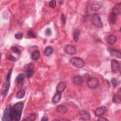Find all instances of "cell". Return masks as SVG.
Here are the masks:
<instances>
[{
  "instance_id": "9c48e42d",
  "label": "cell",
  "mask_w": 121,
  "mask_h": 121,
  "mask_svg": "<svg viewBox=\"0 0 121 121\" xmlns=\"http://www.w3.org/2000/svg\"><path fill=\"white\" fill-rule=\"evenodd\" d=\"M103 6V3L99 1H94L91 5L90 9L93 11H97L100 9Z\"/></svg>"
},
{
  "instance_id": "f546056e",
  "label": "cell",
  "mask_w": 121,
  "mask_h": 121,
  "mask_svg": "<svg viewBox=\"0 0 121 121\" xmlns=\"http://www.w3.org/2000/svg\"><path fill=\"white\" fill-rule=\"evenodd\" d=\"M26 77L27 78H30L34 73V69H29L26 70Z\"/></svg>"
},
{
  "instance_id": "44dd1931",
  "label": "cell",
  "mask_w": 121,
  "mask_h": 121,
  "mask_svg": "<svg viewBox=\"0 0 121 121\" xmlns=\"http://www.w3.org/2000/svg\"><path fill=\"white\" fill-rule=\"evenodd\" d=\"M53 51V50L52 47L50 46H49L45 49L44 51V54L46 56H49L52 53Z\"/></svg>"
},
{
  "instance_id": "8d00e7d4",
  "label": "cell",
  "mask_w": 121,
  "mask_h": 121,
  "mask_svg": "<svg viewBox=\"0 0 121 121\" xmlns=\"http://www.w3.org/2000/svg\"><path fill=\"white\" fill-rule=\"evenodd\" d=\"M45 34L46 35H50L52 34V31H51V29L49 28H48L46 29L45 30Z\"/></svg>"
},
{
  "instance_id": "4fadbf2b",
  "label": "cell",
  "mask_w": 121,
  "mask_h": 121,
  "mask_svg": "<svg viewBox=\"0 0 121 121\" xmlns=\"http://www.w3.org/2000/svg\"><path fill=\"white\" fill-rule=\"evenodd\" d=\"M117 15H116L115 13L112 11L109 16V22L112 25L115 24L117 21Z\"/></svg>"
},
{
  "instance_id": "8992f818",
  "label": "cell",
  "mask_w": 121,
  "mask_h": 121,
  "mask_svg": "<svg viewBox=\"0 0 121 121\" xmlns=\"http://www.w3.org/2000/svg\"><path fill=\"white\" fill-rule=\"evenodd\" d=\"M120 65L119 62L115 60L112 59L111 60V69L114 73H117L120 71Z\"/></svg>"
},
{
  "instance_id": "d4e9b609",
  "label": "cell",
  "mask_w": 121,
  "mask_h": 121,
  "mask_svg": "<svg viewBox=\"0 0 121 121\" xmlns=\"http://www.w3.org/2000/svg\"><path fill=\"white\" fill-rule=\"evenodd\" d=\"M112 101L115 103L120 104L121 103V96L118 95L117 94L114 95L112 97Z\"/></svg>"
},
{
  "instance_id": "cb8c5ba5",
  "label": "cell",
  "mask_w": 121,
  "mask_h": 121,
  "mask_svg": "<svg viewBox=\"0 0 121 121\" xmlns=\"http://www.w3.org/2000/svg\"><path fill=\"white\" fill-rule=\"evenodd\" d=\"M80 35V31L78 29H76L73 33V39L75 42H78Z\"/></svg>"
},
{
  "instance_id": "7402d4cb",
  "label": "cell",
  "mask_w": 121,
  "mask_h": 121,
  "mask_svg": "<svg viewBox=\"0 0 121 121\" xmlns=\"http://www.w3.org/2000/svg\"><path fill=\"white\" fill-rule=\"evenodd\" d=\"M40 56V52L38 50H35L33 52L31 55V58L32 60H37L39 58Z\"/></svg>"
},
{
  "instance_id": "4316f807",
  "label": "cell",
  "mask_w": 121,
  "mask_h": 121,
  "mask_svg": "<svg viewBox=\"0 0 121 121\" xmlns=\"http://www.w3.org/2000/svg\"><path fill=\"white\" fill-rule=\"evenodd\" d=\"M34 68H35V64L33 63H30L29 64H27L25 66V69L26 71L29 69H34Z\"/></svg>"
},
{
  "instance_id": "5bb4252c",
  "label": "cell",
  "mask_w": 121,
  "mask_h": 121,
  "mask_svg": "<svg viewBox=\"0 0 121 121\" xmlns=\"http://www.w3.org/2000/svg\"><path fill=\"white\" fill-rule=\"evenodd\" d=\"M66 86V83L65 81H61L56 86V91L62 93L65 90Z\"/></svg>"
},
{
  "instance_id": "7a4b0ae2",
  "label": "cell",
  "mask_w": 121,
  "mask_h": 121,
  "mask_svg": "<svg viewBox=\"0 0 121 121\" xmlns=\"http://www.w3.org/2000/svg\"><path fill=\"white\" fill-rule=\"evenodd\" d=\"M91 22L92 24L97 28H102L103 23L99 15L97 13L93 14L91 17Z\"/></svg>"
},
{
  "instance_id": "484cf974",
  "label": "cell",
  "mask_w": 121,
  "mask_h": 121,
  "mask_svg": "<svg viewBox=\"0 0 121 121\" xmlns=\"http://www.w3.org/2000/svg\"><path fill=\"white\" fill-rule=\"evenodd\" d=\"M111 83L114 87L118 86L120 84V81L116 78H113L111 79Z\"/></svg>"
},
{
  "instance_id": "f1b7e54d",
  "label": "cell",
  "mask_w": 121,
  "mask_h": 121,
  "mask_svg": "<svg viewBox=\"0 0 121 121\" xmlns=\"http://www.w3.org/2000/svg\"><path fill=\"white\" fill-rule=\"evenodd\" d=\"M36 118V115L35 113H31L27 118V120L28 121H34Z\"/></svg>"
},
{
  "instance_id": "7c38bea8",
  "label": "cell",
  "mask_w": 121,
  "mask_h": 121,
  "mask_svg": "<svg viewBox=\"0 0 121 121\" xmlns=\"http://www.w3.org/2000/svg\"><path fill=\"white\" fill-rule=\"evenodd\" d=\"M84 81V79L82 77L79 75L75 76L73 79L72 82L74 84L76 85H81Z\"/></svg>"
},
{
  "instance_id": "836d02e7",
  "label": "cell",
  "mask_w": 121,
  "mask_h": 121,
  "mask_svg": "<svg viewBox=\"0 0 121 121\" xmlns=\"http://www.w3.org/2000/svg\"><path fill=\"white\" fill-rule=\"evenodd\" d=\"M56 4V1L55 0H51L49 2V5L52 8H53L55 7Z\"/></svg>"
},
{
  "instance_id": "74e56055",
  "label": "cell",
  "mask_w": 121,
  "mask_h": 121,
  "mask_svg": "<svg viewBox=\"0 0 121 121\" xmlns=\"http://www.w3.org/2000/svg\"><path fill=\"white\" fill-rule=\"evenodd\" d=\"M98 121H108V120L104 117H99L98 119Z\"/></svg>"
},
{
  "instance_id": "d6986e66",
  "label": "cell",
  "mask_w": 121,
  "mask_h": 121,
  "mask_svg": "<svg viewBox=\"0 0 121 121\" xmlns=\"http://www.w3.org/2000/svg\"><path fill=\"white\" fill-rule=\"evenodd\" d=\"M56 110L58 112L62 114L66 113L68 111L67 107L63 105H57L56 107Z\"/></svg>"
},
{
  "instance_id": "e0dca14e",
  "label": "cell",
  "mask_w": 121,
  "mask_h": 121,
  "mask_svg": "<svg viewBox=\"0 0 121 121\" xmlns=\"http://www.w3.org/2000/svg\"><path fill=\"white\" fill-rule=\"evenodd\" d=\"M25 78V75L24 74L21 73L18 75L16 78V81L17 83L18 86H19L20 85L21 86L23 84V81Z\"/></svg>"
},
{
  "instance_id": "4dcf8cb0",
  "label": "cell",
  "mask_w": 121,
  "mask_h": 121,
  "mask_svg": "<svg viewBox=\"0 0 121 121\" xmlns=\"http://www.w3.org/2000/svg\"><path fill=\"white\" fill-rule=\"evenodd\" d=\"M23 37V34L22 33H17L15 35V37L17 39H21Z\"/></svg>"
},
{
  "instance_id": "ffe728a7",
  "label": "cell",
  "mask_w": 121,
  "mask_h": 121,
  "mask_svg": "<svg viewBox=\"0 0 121 121\" xmlns=\"http://www.w3.org/2000/svg\"><path fill=\"white\" fill-rule=\"evenodd\" d=\"M112 12L115 13L116 15H119L121 12V3L116 4L112 8Z\"/></svg>"
},
{
  "instance_id": "3957f363",
  "label": "cell",
  "mask_w": 121,
  "mask_h": 121,
  "mask_svg": "<svg viewBox=\"0 0 121 121\" xmlns=\"http://www.w3.org/2000/svg\"><path fill=\"white\" fill-rule=\"evenodd\" d=\"M70 62L72 65L78 68H81L84 66L85 61L79 57H73L70 59Z\"/></svg>"
},
{
  "instance_id": "30bf717a",
  "label": "cell",
  "mask_w": 121,
  "mask_h": 121,
  "mask_svg": "<svg viewBox=\"0 0 121 121\" xmlns=\"http://www.w3.org/2000/svg\"><path fill=\"white\" fill-rule=\"evenodd\" d=\"M11 106L10 105H8L7 106L6 108H5L4 114L2 118V120L4 121H11L10 117H9V112L11 108Z\"/></svg>"
},
{
  "instance_id": "e575fe53",
  "label": "cell",
  "mask_w": 121,
  "mask_h": 121,
  "mask_svg": "<svg viewBox=\"0 0 121 121\" xmlns=\"http://www.w3.org/2000/svg\"><path fill=\"white\" fill-rule=\"evenodd\" d=\"M7 59L9 60H10V61H16V58L14 56L11 55H9L7 56Z\"/></svg>"
},
{
  "instance_id": "ac0fdd59",
  "label": "cell",
  "mask_w": 121,
  "mask_h": 121,
  "mask_svg": "<svg viewBox=\"0 0 121 121\" xmlns=\"http://www.w3.org/2000/svg\"><path fill=\"white\" fill-rule=\"evenodd\" d=\"M117 41V38L115 35H109L107 38V42L108 44L110 45H113Z\"/></svg>"
},
{
  "instance_id": "5b68a950",
  "label": "cell",
  "mask_w": 121,
  "mask_h": 121,
  "mask_svg": "<svg viewBox=\"0 0 121 121\" xmlns=\"http://www.w3.org/2000/svg\"><path fill=\"white\" fill-rule=\"evenodd\" d=\"M87 85L90 88H95L99 85V81L98 79L95 78H89L87 81Z\"/></svg>"
},
{
  "instance_id": "1f68e13d",
  "label": "cell",
  "mask_w": 121,
  "mask_h": 121,
  "mask_svg": "<svg viewBox=\"0 0 121 121\" xmlns=\"http://www.w3.org/2000/svg\"><path fill=\"white\" fill-rule=\"evenodd\" d=\"M12 51H13V52H14L15 53H16V54H17L18 55H19L21 53V51L17 47H13L12 48Z\"/></svg>"
},
{
  "instance_id": "ba28073f",
  "label": "cell",
  "mask_w": 121,
  "mask_h": 121,
  "mask_svg": "<svg viewBox=\"0 0 121 121\" xmlns=\"http://www.w3.org/2000/svg\"><path fill=\"white\" fill-rule=\"evenodd\" d=\"M107 51L109 52L111 56L115 57L118 59L121 58V52L120 51L111 48H108Z\"/></svg>"
},
{
  "instance_id": "2e32d148",
  "label": "cell",
  "mask_w": 121,
  "mask_h": 121,
  "mask_svg": "<svg viewBox=\"0 0 121 121\" xmlns=\"http://www.w3.org/2000/svg\"><path fill=\"white\" fill-rule=\"evenodd\" d=\"M61 97V93L56 91V93L55 94L54 96L52 97V101L53 103L57 104L60 102V100Z\"/></svg>"
},
{
  "instance_id": "d590c367",
  "label": "cell",
  "mask_w": 121,
  "mask_h": 121,
  "mask_svg": "<svg viewBox=\"0 0 121 121\" xmlns=\"http://www.w3.org/2000/svg\"><path fill=\"white\" fill-rule=\"evenodd\" d=\"M61 21L63 25L65 24V23H66V17H65V15L63 14H62L61 15Z\"/></svg>"
},
{
  "instance_id": "52a82bcc",
  "label": "cell",
  "mask_w": 121,
  "mask_h": 121,
  "mask_svg": "<svg viewBox=\"0 0 121 121\" xmlns=\"http://www.w3.org/2000/svg\"><path fill=\"white\" fill-rule=\"evenodd\" d=\"M107 111V108L105 106H101L97 108L94 111L95 115L97 117H100L104 115Z\"/></svg>"
},
{
  "instance_id": "603a6c76",
  "label": "cell",
  "mask_w": 121,
  "mask_h": 121,
  "mask_svg": "<svg viewBox=\"0 0 121 121\" xmlns=\"http://www.w3.org/2000/svg\"><path fill=\"white\" fill-rule=\"evenodd\" d=\"M25 91L24 89L19 90L16 94V97L18 99H21L25 96Z\"/></svg>"
},
{
  "instance_id": "8fae6325",
  "label": "cell",
  "mask_w": 121,
  "mask_h": 121,
  "mask_svg": "<svg viewBox=\"0 0 121 121\" xmlns=\"http://www.w3.org/2000/svg\"><path fill=\"white\" fill-rule=\"evenodd\" d=\"M9 86H10V81L6 80L5 82L3 83V86H2V91L3 97H5L6 96L7 93H8Z\"/></svg>"
},
{
  "instance_id": "9a60e30c",
  "label": "cell",
  "mask_w": 121,
  "mask_h": 121,
  "mask_svg": "<svg viewBox=\"0 0 121 121\" xmlns=\"http://www.w3.org/2000/svg\"><path fill=\"white\" fill-rule=\"evenodd\" d=\"M79 114L81 118L84 120H88L91 118V116L89 113L85 110L80 111Z\"/></svg>"
},
{
  "instance_id": "6da1fadb",
  "label": "cell",
  "mask_w": 121,
  "mask_h": 121,
  "mask_svg": "<svg viewBox=\"0 0 121 121\" xmlns=\"http://www.w3.org/2000/svg\"><path fill=\"white\" fill-rule=\"evenodd\" d=\"M23 106V103L19 102L17 103L13 106L11 107L9 112V117L11 120L16 121L20 120Z\"/></svg>"
},
{
  "instance_id": "277c9868",
  "label": "cell",
  "mask_w": 121,
  "mask_h": 121,
  "mask_svg": "<svg viewBox=\"0 0 121 121\" xmlns=\"http://www.w3.org/2000/svg\"><path fill=\"white\" fill-rule=\"evenodd\" d=\"M64 52L68 54L73 55L76 53L77 49L75 46L71 44H67L64 48Z\"/></svg>"
},
{
  "instance_id": "83f0119b",
  "label": "cell",
  "mask_w": 121,
  "mask_h": 121,
  "mask_svg": "<svg viewBox=\"0 0 121 121\" xmlns=\"http://www.w3.org/2000/svg\"><path fill=\"white\" fill-rule=\"evenodd\" d=\"M27 35L29 37L32 38H35L36 37L35 34L32 30H29L28 31Z\"/></svg>"
},
{
  "instance_id": "f35d334b",
  "label": "cell",
  "mask_w": 121,
  "mask_h": 121,
  "mask_svg": "<svg viewBox=\"0 0 121 121\" xmlns=\"http://www.w3.org/2000/svg\"><path fill=\"white\" fill-rule=\"evenodd\" d=\"M48 120V119L46 116H43L41 119V121H46Z\"/></svg>"
},
{
  "instance_id": "d6a6232c",
  "label": "cell",
  "mask_w": 121,
  "mask_h": 121,
  "mask_svg": "<svg viewBox=\"0 0 121 121\" xmlns=\"http://www.w3.org/2000/svg\"><path fill=\"white\" fill-rule=\"evenodd\" d=\"M12 69H9V71L7 77H6V80L7 81H10V79L11 78V73H12Z\"/></svg>"
}]
</instances>
